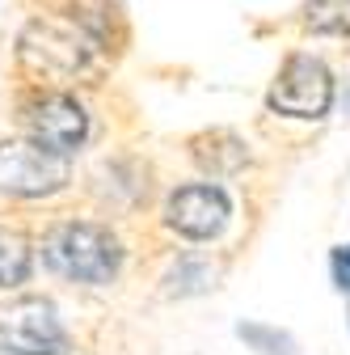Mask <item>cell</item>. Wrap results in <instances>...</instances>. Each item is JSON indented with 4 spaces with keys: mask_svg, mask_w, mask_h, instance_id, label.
Returning a JSON list of instances; mask_svg holds the SVG:
<instances>
[{
    "mask_svg": "<svg viewBox=\"0 0 350 355\" xmlns=\"http://www.w3.org/2000/svg\"><path fill=\"white\" fill-rule=\"evenodd\" d=\"M102 34L80 21V17H59V13H42L34 17L21 38H17V60L30 76L68 85L76 76H89L102 60Z\"/></svg>",
    "mask_w": 350,
    "mask_h": 355,
    "instance_id": "obj_1",
    "label": "cell"
},
{
    "mask_svg": "<svg viewBox=\"0 0 350 355\" xmlns=\"http://www.w3.org/2000/svg\"><path fill=\"white\" fill-rule=\"evenodd\" d=\"M42 258L55 275L76 284H110L122 266V245L106 225L93 220H64L42 237Z\"/></svg>",
    "mask_w": 350,
    "mask_h": 355,
    "instance_id": "obj_2",
    "label": "cell"
},
{
    "mask_svg": "<svg viewBox=\"0 0 350 355\" xmlns=\"http://www.w3.org/2000/svg\"><path fill=\"white\" fill-rule=\"evenodd\" d=\"M68 157L38 140H0V195L9 199H47L68 187Z\"/></svg>",
    "mask_w": 350,
    "mask_h": 355,
    "instance_id": "obj_3",
    "label": "cell"
},
{
    "mask_svg": "<svg viewBox=\"0 0 350 355\" xmlns=\"http://www.w3.org/2000/svg\"><path fill=\"white\" fill-rule=\"evenodd\" d=\"M0 355H72V338L51 300L21 296L0 309Z\"/></svg>",
    "mask_w": 350,
    "mask_h": 355,
    "instance_id": "obj_4",
    "label": "cell"
},
{
    "mask_svg": "<svg viewBox=\"0 0 350 355\" xmlns=\"http://www.w3.org/2000/svg\"><path fill=\"white\" fill-rule=\"evenodd\" d=\"M266 106L287 114V119H325L329 106H333V76L329 68L317 60V55H291L275 85H270V94H266Z\"/></svg>",
    "mask_w": 350,
    "mask_h": 355,
    "instance_id": "obj_5",
    "label": "cell"
},
{
    "mask_svg": "<svg viewBox=\"0 0 350 355\" xmlns=\"http://www.w3.org/2000/svg\"><path fill=\"white\" fill-rule=\"evenodd\" d=\"M228 216H232V203H228L224 187L194 182V187L173 191V199L165 207V225L186 241H211V237L224 233Z\"/></svg>",
    "mask_w": 350,
    "mask_h": 355,
    "instance_id": "obj_6",
    "label": "cell"
},
{
    "mask_svg": "<svg viewBox=\"0 0 350 355\" xmlns=\"http://www.w3.org/2000/svg\"><path fill=\"white\" fill-rule=\"evenodd\" d=\"M26 131H30V140L68 157L89 140V114L68 94H42V98L26 102Z\"/></svg>",
    "mask_w": 350,
    "mask_h": 355,
    "instance_id": "obj_7",
    "label": "cell"
},
{
    "mask_svg": "<svg viewBox=\"0 0 350 355\" xmlns=\"http://www.w3.org/2000/svg\"><path fill=\"white\" fill-rule=\"evenodd\" d=\"M34 271V245L21 229L0 220V288H17Z\"/></svg>",
    "mask_w": 350,
    "mask_h": 355,
    "instance_id": "obj_8",
    "label": "cell"
},
{
    "mask_svg": "<svg viewBox=\"0 0 350 355\" xmlns=\"http://www.w3.org/2000/svg\"><path fill=\"white\" fill-rule=\"evenodd\" d=\"M237 338L249 343L257 355H295V338L287 330H275V326H261V322H241L237 326Z\"/></svg>",
    "mask_w": 350,
    "mask_h": 355,
    "instance_id": "obj_9",
    "label": "cell"
},
{
    "mask_svg": "<svg viewBox=\"0 0 350 355\" xmlns=\"http://www.w3.org/2000/svg\"><path fill=\"white\" fill-rule=\"evenodd\" d=\"M304 26L317 34H350V0H313Z\"/></svg>",
    "mask_w": 350,
    "mask_h": 355,
    "instance_id": "obj_10",
    "label": "cell"
},
{
    "mask_svg": "<svg viewBox=\"0 0 350 355\" xmlns=\"http://www.w3.org/2000/svg\"><path fill=\"white\" fill-rule=\"evenodd\" d=\"M207 284H211V271H207L203 262H182L178 271L169 275V292H182V296L186 292H203Z\"/></svg>",
    "mask_w": 350,
    "mask_h": 355,
    "instance_id": "obj_11",
    "label": "cell"
},
{
    "mask_svg": "<svg viewBox=\"0 0 350 355\" xmlns=\"http://www.w3.org/2000/svg\"><path fill=\"white\" fill-rule=\"evenodd\" d=\"M333 279L342 292H350V245H338L333 250Z\"/></svg>",
    "mask_w": 350,
    "mask_h": 355,
    "instance_id": "obj_12",
    "label": "cell"
}]
</instances>
